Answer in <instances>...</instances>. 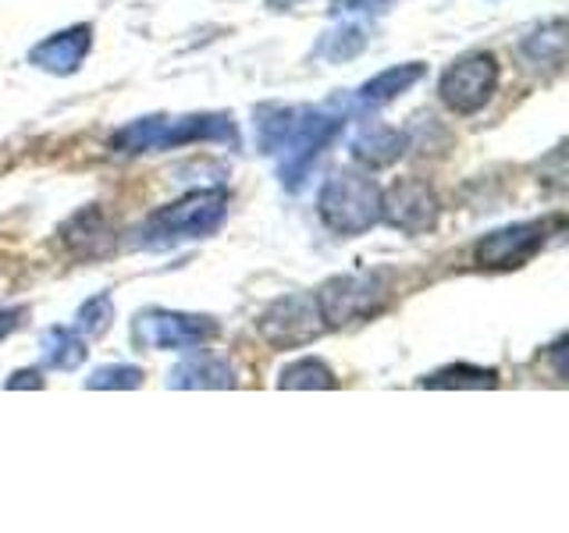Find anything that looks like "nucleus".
<instances>
[{
	"instance_id": "obj_1",
	"label": "nucleus",
	"mask_w": 569,
	"mask_h": 533,
	"mask_svg": "<svg viewBox=\"0 0 569 533\" xmlns=\"http://www.w3.org/2000/svg\"><path fill=\"white\" fill-rule=\"evenodd\" d=\"M228 203H231L228 189H196L182 195V200L153 210L150 218L136 228L132 245L150 249V253H164V249L210 239L228 218Z\"/></svg>"
},
{
	"instance_id": "obj_2",
	"label": "nucleus",
	"mask_w": 569,
	"mask_h": 533,
	"mask_svg": "<svg viewBox=\"0 0 569 533\" xmlns=\"http://www.w3.org/2000/svg\"><path fill=\"white\" fill-rule=\"evenodd\" d=\"M189 142H228L231 150L239 147V129L231 114H150L136 118L107 139L114 153H157L189 147Z\"/></svg>"
},
{
	"instance_id": "obj_3",
	"label": "nucleus",
	"mask_w": 569,
	"mask_h": 533,
	"mask_svg": "<svg viewBox=\"0 0 569 533\" xmlns=\"http://www.w3.org/2000/svg\"><path fill=\"white\" fill-rule=\"evenodd\" d=\"M317 213L335 235H367L381 221V185L356 168L331 171L317 192Z\"/></svg>"
},
{
	"instance_id": "obj_4",
	"label": "nucleus",
	"mask_w": 569,
	"mask_h": 533,
	"mask_svg": "<svg viewBox=\"0 0 569 533\" xmlns=\"http://www.w3.org/2000/svg\"><path fill=\"white\" fill-rule=\"evenodd\" d=\"M346 129V111H335V107H296V121L284 142L278 147L274 157H281L278 178L289 192H299L307 185V178L313 164L328 153L331 142L342 135Z\"/></svg>"
},
{
	"instance_id": "obj_5",
	"label": "nucleus",
	"mask_w": 569,
	"mask_h": 533,
	"mask_svg": "<svg viewBox=\"0 0 569 533\" xmlns=\"http://www.w3.org/2000/svg\"><path fill=\"white\" fill-rule=\"evenodd\" d=\"M385 295L388 289L381 284V278H373V274H338V278H328L313 292L317 310L325 316L328 331L356 324V320H370L385 306Z\"/></svg>"
},
{
	"instance_id": "obj_6",
	"label": "nucleus",
	"mask_w": 569,
	"mask_h": 533,
	"mask_svg": "<svg viewBox=\"0 0 569 533\" xmlns=\"http://www.w3.org/2000/svg\"><path fill=\"white\" fill-rule=\"evenodd\" d=\"M498 89V61L488 50L462 53L459 61H452L441 71L438 97L441 103L456 114H477Z\"/></svg>"
},
{
	"instance_id": "obj_7",
	"label": "nucleus",
	"mask_w": 569,
	"mask_h": 533,
	"mask_svg": "<svg viewBox=\"0 0 569 533\" xmlns=\"http://www.w3.org/2000/svg\"><path fill=\"white\" fill-rule=\"evenodd\" d=\"M132 334L142 349L186 352V349H203L218 334V320L200 313H178V310H147L136 316Z\"/></svg>"
},
{
	"instance_id": "obj_8",
	"label": "nucleus",
	"mask_w": 569,
	"mask_h": 533,
	"mask_svg": "<svg viewBox=\"0 0 569 533\" xmlns=\"http://www.w3.org/2000/svg\"><path fill=\"white\" fill-rule=\"evenodd\" d=\"M257 331L263 342L274 349H299V345L317 342V338L328 331V324H325V316H320L317 299L310 292V295H284V299L271 302V306L260 313Z\"/></svg>"
},
{
	"instance_id": "obj_9",
	"label": "nucleus",
	"mask_w": 569,
	"mask_h": 533,
	"mask_svg": "<svg viewBox=\"0 0 569 533\" xmlns=\"http://www.w3.org/2000/svg\"><path fill=\"white\" fill-rule=\"evenodd\" d=\"M381 221H388L402 235H423L438 224V200L417 178H402L388 192H381Z\"/></svg>"
},
{
	"instance_id": "obj_10",
	"label": "nucleus",
	"mask_w": 569,
	"mask_h": 533,
	"mask_svg": "<svg viewBox=\"0 0 569 533\" xmlns=\"http://www.w3.org/2000/svg\"><path fill=\"white\" fill-rule=\"evenodd\" d=\"M545 245V224L527 221V224H509L485 235L473 245V260L491 271H509V266H523L533 260Z\"/></svg>"
},
{
	"instance_id": "obj_11",
	"label": "nucleus",
	"mask_w": 569,
	"mask_h": 533,
	"mask_svg": "<svg viewBox=\"0 0 569 533\" xmlns=\"http://www.w3.org/2000/svg\"><path fill=\"white\" fill-rule=\"evenodd\" d=\"M89 50H93V26H71L36 43L29 50V64L50 76H76Z\"/></svg>"
},
{
	"instance_id": "obj_12",
	"label": "nucleus",
	"mask_w": 569,
	"mask_h": 533,
	"mask_svg": "<svg viewBox=\"0 0 569 533\" xmlns=\"http://www.w3.org/2000/svg\"><path fill=\"white\" fill-rule=\"evenodd\" d=\"M61 242H64V249L71 257L100 260V257H107L114 249V228L107 224L100 207H86L61 228Z\"/></svg>"
},
{
	"instance_id": "obj_13",
	"label": "nucleus",
	"mask_w": 569,
	"mask_h": 533,
	"mask_svg": "<svg viewBox=\"0 0 569 533\" xmlns=\"http://www.w3.org/2000/svg\"><path fill=\"white\" fill-rule=\"evenodd\" d=\"M168 388H178V391L236 388V366H231L228 360H221V355H210L203 349H196L168 373Z\"/></svg>"
},
{
	"instance_id": "obj_14",
	"label": "nucleus",
	"mask_w": 569,
	"mask_h": 533,
	"mask_svg": "<svg viewBox=\"0 0 569 533\" xmlns=\"http://www.w3.org/2000/svg\"><path fill=\"white\" fill-rule=\"evenodd\" d=\"M406 147H409L406 132L370 121V124H363V129L352 135L349 153H352V160H360V164H367V168H388V164H396V160L406 153Z\"/></svg>"
},
{
	"instance_id": "obj_15",
	"label": "nucleus",
	"mask_w": 569,
	"mask_h": 533,
	"mask_svg": "<svg viewBox=\"0 0 569 533\" xmlns=\"http://www.w3.org/2000/svg\"><path fill=\"white\" fill-rule=\"evenodd\" d=\"M427 76V64L423 61H409V64H396V68H385L381 76H373L370 82L360 86V100L363 107H385L391 100H399L402 93H409L420 79Z\"/></svg>"
},
{
	"instance_id": "obj_16",
	"label": "nucleus",
	"mask_w": 569,
	"mask_h": 533,
	"mask_svg": "<svg viewBox=\"0 0 569 533\" xmlns=\"http://www.w3.org/2000/svg\"><path fill=\"white\" fill-rule=\"evenodd\" d=\"M43 363L53 370H76L86 360V338L76 328H47L40 338Z\"/></svg>"
},
{
	"instance_id": "obj_17",
	"label": "nucleus",
	"mask_w": 569,
	"mask_h": 533,
	"mask_svg": "<svg viewBox=\"0 0 569 533\" xmlns=\"http://www.w3.org/2000/svg\"><path fill=\"white\" fill-rule=\"evenodd\" d=\"M278 388L289 391H331L338 388L335 370L325 360H313V355H302L278 370Z\"/></svg>"
},
{
	"instance_id": "obj_18",
	"label": "nucleus",
	"mask_w": 569,
	"mask_h": 533,
	"mask_svg": "<svg viewBox=\"0 0 569 533\" xmlns=\"http://www.w3.org/2000/svg\"><path fill=\"white\" fill-rule=\"evenodd\" d=\"M420 388H435V391H449V388H498V370L491 366H470V363H452L441 366L435 373L420 378Z\"/></svg>"
},
{
	"instance_id": "obj_19",
	"label": "nucleus",
	"mask_w": 569,
	"mask_h": 533,
	"mask_svg": "<svg viewBox=\"0 0 569 533\" xmlns=\"http://www.w3.org/2000/svg\"><path fill=\"white\" fill-rule=\"evenodd\" d=\"M520 50L527 53L530 61L559 68L566 61V18H551L548 26L533 29L527 40L520 43Z\"/></svg>"
},
{
	"instance_id": "obj_20",
	"label": "nucleus",
	"mask_w": 569,
	"mask_h": 533,
	"mask_svg": "<svg viewBox=\"0 0 569 533\" xmlns=\"http://www.w3.org/2000/svg\"><path fill=\"white\" fill-rule=\"evenodd\" d=\"M111 324H114V302H111V295H93L89 302H82L79 313H76V331L86 338V342L103 338Z\"/></svg>"
},
{
	"instance_id": "obj_21",
	"label": "nucleus",
	"mask_w": 569,
	"mask_h": 533,
	"mask_svg": "<svg viewBox=\"0 0 569 533\" xmlns=\"http://www.w3.org/2000/svg\"><path fill=\"white\" fill-rule=\"evenodd\" d=\"M363 47H367V32L360 26H342L325 36V43L317 47V53L338 64V61H352L356 53H363Z\"/></svg>"
},
{
	"instance_id": "obj_22",
	"label": "nucleus",
	"mask_w": 569,
	"mask_h": 533,
	"mask_svg": "<svg viewBox=\"0 0 569 533\" xmlns=\"http://www.w3.org/2000/svg\"><path fill=\"white\" fill-rule=\"evenodd\" d=\"M142 384V370L129 363H114V366H100L86 378L89 391H129Z\"/></svg>"
},
{
	"instance_id": "obj_23",
	"label": "nucleus",
	"mask_w": 569,
	"mask_h": 533,
	"mask_svg": "<svg viewBox=\"0 0 569 533\" xmlns=\"http://www.w3.org/2000/svg\"><path fill=\"white\" fill-rule=\"evenodd\" d=\"M396 0H331V14H385Z\"/></svg>"
},
{
	"instance_id": "obj_24",
	"label": "nucleus",
	"mask_w": 569,
	"mask_h": 533,
	"mask_svg": "<svg viewBox=\"0 0 569 533\" xmlns=\"http://www.w3.org/2000/svg\"><path fill=\"white\" fill-rule=\"evenodd\" d=\"M29 316V310L26 306H8V310H0V342L11 334V331H18V324Z\"/></svg>"
},
{
	"instance_id": "obj_25",
	"label": "nucleus",
	"mask_w": 569,
	"mask_h": 533,
	"mask_svg": "<svg viewBox=\"0 0 569 533\" xmlns=\"http://www.w3.org/2000/svg\"><path fill=\"white\" fill-rule=\"evenodd\" d=\"M8 391H18V388H43V378L40 370H14L11 378L4 381Z\"/></svg>"
}]
</instances>
